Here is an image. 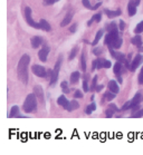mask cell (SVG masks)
Masks as SVG:
<instances>
[{
	"label": "cell",
	"mask_w": 143,
	"mask_h": 155,
	"mask_svg": "<svg viewBox=\"0 0 143 155\" xmlns=\"http://www.w3.org/2000/svg\"><path fill=\"white\" fill-rule=\"evenodd\" d=\"M96 83H97V76H95V77L93 78V83H92L91 91H94L95 88H96Z\"/></svg>",
	"instance_id": "obj_38"
},
{
	"label": "cell",
	"mask_w": 143,
	"mask_h": 155,
	"mask_svg": "<svg viewBox=\"0 0 143 155\" xmlns=\"http://www.w3.org/2000/svg\"><path fill=\"white\" fill-rule=\"evenodd\" d=\"M102 36H103V30L102 29H100L97 31V34H96V36H95V39H94V41L92 42V45L93 46H96L98 44V41H100V39L102 38Z\"/></svg>",
	"instance_id": "obj_21"
},
{
	"label": "cell",
	"mask_w": 143,
	"mask_h": 155,
	"mask_svg": "<svg viewBox=\"0 0 143 155\" xmlns=\"http://www.w3.org/2000/svg\"><path fill=\"white\" fill-rule=\"evenodd\" d=\"M57 103H58V105L63 106L64 108H66V109H67V107H68V105H70V102L67 101V98L65 96H60L58 99H57Z\"/></svg>",
	"instance_id": "obj_15"
},
{
	"label": "cell",
	"mask_w": 143,
	"mask_h": 155,
	"mask_svg": "<svg viewBox=\"0 0 143 155\" xmlns=\"http://www.w3.org/2000/svg\"><path fill=\"white\" fill-rule=\"evenodd\" d=\"M80 65H82V71H86V59H85V55H82L80 57Z\"/></svg>",
	"instance_id": "obj_27"
},
{
	"label": "cell",
	"mask_w": 143,
	"mask_h": 155,
	"mask_svg": "<svg viewBox=\"0 0 143 155\" xmlns=\"http://www.w3.org/2000/svg\"><path fill=\"white\" fill-rule=\"evenodd\" d=\"M133 45H135L136 47H142V37L139 36V34H136V36H134L131 40Z\"/></svg>",
	"instance_id": "obj_16"
},
{
	"label": "cell",
	"mask_w": 143,
	"mask_h": 155,
	"mask_svg": "<svg viewBox=\"0 0 143 155\" xmlns=\"http://www.w3.org/2000/svg\"><path fill=\"white\" fill-rule=\"evenodd\" d=\"M115 113V110H113L112 108H110L108 107L107 109H106V117H108V118H111L112 116H113V114Z\"/></svg>",
	"instance_id": "obj_32"
},
{
	"label": "cell",
	"mask_w": 143,
	"mask_h": 155,
	"mask_svg": "<svg viewBox=\"0 0 143 155\" xmlns=\"http://www.w3.org/2000/svg\"><path fill=\"white\" fill-rule=\"evenodd\" d=\"M102 51H103V49H102V48H100V47H98V48H94V49H93V53H94V55H96V56H97V55H101Z\"/></svg>",
	"instance_id": "obj_39"
},
{
	"label": "cell",
	"mask_w": 143,
	"mask_h": 155,
	"mask_svg": "<svg viewBox=\"0 0 143 155\" xmlns=\"http://www.w3.org/2000/svg\"><path fill=\"white\" fill-rule=\"evenodd\" d=\"M104 12L108 18H114V17H116V16H120V15H121V10H120V9H117L116 11H112V10H110V9H105Z\"/></svg>",
	"instance_id": "obj_17"
},
{
	"label": "cell",
	"mask_w": 143,
	"mask_h": 155,
	"mask_svg": "<svg viewBox=\"0 0 143 155\" xmlns=\"http://www.w3.org/2000/svg\"><path fill=\"white\" fill-rule=\"evenodd\" d=\"M43 44V39L42 37H38V36H35L34 38H32V48H38L40 45Z\"/></svg>",
	"instance_id": "obj_13"
},
{
	"label": "cell",
	"mask_w": 143,
	"mask_h": 155,
	"mask_svg": "<svg viewBox=\"0 0 143 155\" xmlns=\"http://www.w3.org/2000/svg\"><path fill=\"white\" fill-rule=\"evenodd\" d=\"M142 61H143V56H142V55H136L135 58L131 61V67H130V71H134L136 68L139 67L140 65L142 64Z\"/></svg>",
	"instance_id": "obj_6"
},
{
	"label": "cell",
	"mask_w": 143,
	"mask_h": 155,
	"mask_svg": "<svg viewBox=\"0 0 143 155\" xmlns=\"http://www.w3.org/2000/svg\"><path fill=\"white\" fill-rule=\"evenodd\" d=\"M77 51H78V47H77V46H76V47H74L73 49H72V51H70V56H68V59H70V60L74 59V58H75V56H76Z\"/></svg>",
	"instance_id": "obj_26"
},
{
	"label": "cell",
	"mask_w": 143,
	"mask_h": 155,
	"mask_svg": "<svg viewBox=\"0 0 143 155\" xmlns=\"http://www.w3.org/2000/svg\"><path fill=\"white\" fill-rule=\"evenodd\" d=\"M80 71H74V73H72V75H70V84H76L77 81H80Z\"/></svg>",
	"instance_id": "obj_18"
},
{
	"label": "cell",
	"mask_w": 143,
	"mask_h": 155,
	"mask_svg": "<svg viewBox=\"0 0 143 155\" xmlns=\"http://www.w3.org/2000/svg\"><path fill=\"white\" fill-rule=\"evenodd\" d=\"M83 89H84V92H88V91H90L87 86V79H86V77L84 78V81H83Z\"/></svg>",
	"instance_id": "obj_36"
},
{
	"label": "cell",
	"mask_w": 143,
	"mask_h": 155,
	"mask_svg": "<svg viewBox=\"0 0 143 155\" xmlns=\"http://www.w3.org/2000/svg\"><path fill=\"white\" fill-rule=\"evenodd\" d=\"M95 109H96V105H95L94 103H92L91 105L87 106V108H86V110H85V112H86V114H91L93 110H95Z\"/></svg>",
	"instance_id": "obj_30"
},
{
	"label": "cell",
	"mask_w": 143,
	"mask_h": 155,
	"mask_svg": "<svg viewBox=\"0 0 143 155\" xmlns=\"http://www.w3.org/2000/svg\"><path fill=\"white\" fill-rule=\"evenodd\" d=\"M83 5H84V7L88 8V9H91V10H95L94 6H92L91 2H90V0H83Z\"/></svg>",
	"instance_id": "obj_31"
},
{
	"label": "cell",
	"mask_w": 143,
	"mask_h": 155,
	"mask_svg": "<svg viewBox=\"0 0 143 155\" xmlns=\"http://www.w3.org/2000/svg\"><path fill=\"white\" fill-rule=\"evenodd\" d=\"M32 71L34 73V75L38 76V77L45 78L46 76H47V71H46V69L43 67V66H40V65H34V66L32 67Z\"/></svg>",
	"instance_id": "obj_5"
},
{
	"label": "cell",
	"mask_w": 143,
	"mask_h": 155,
	"mask_svg": "<svg viewBox=\"0 0 143 155\" xmlns=\"http://www.w3.org/2000/svg\"><path fill=\"white\" fill-rule=\"evenodd\" d=\"M60 87H62V89H63V92L65 93V94H68V93H70V89H68V83H67V81H63L62 85H60Z\"/></svg>",
	"instance_id": "obj_28"
},
{
	"label": "cell",
	"mask_w": 143,
	"mask_h": 155,
	"mask_svg": "<svg viewBox=\"0 0 143 155\" xmlns=\"http://www.w3.org/2000/svg\"><path fill=\"white\" fill-rule=\"evenodd\" d=\"M136 14V6L133 2H130L129 4V15L132 17Z\"/></svg>",
	"instance_id": "obj_24"
},
{
	"label": "cell",
	"mask_w": 143,
	"mask_h": 155,
	"mask_svg": "<svg viewBox=\"0 0 143 155\" xmlns=\"http://www.w3.org/2000/svg\"><path fill=\"white\" fill-rule=\"evenodd\" d=\"M30 63V58L28 55H22L18 63L17 66V73L18 78L21 81L22 84H27L28 83V65Z\"/></svg>",
	"instance_id": "obj_1"
},
{
	"label": "cell",
	"mask_w": 143,
	"mask_h": 155,
	"mask_svg": "<svg viewBox=\"0 0 143 155\" xmlns=\"http://www.w3.org/2000/svg\"><path fill=\"white\" fill-rule=\"evenodd\" d=\"M101 68H104V59H101V58H97L93 61V65H92V69H101Z\"/></svg>",
	"instance_id": "obj_10"
},
{
	"label": "cell",
	"mask_w": 143,
	"mask_h": 155,
	"mask_svg": "<svg viewBox=\"0 0 143 155\" xmlns=\"http://www.w3.org/2000/svg\"><path fill=\"white\" fill-rule=\"evenodd\" d=\"M122 69H123L122 63H121V61H117V63H115L113 71H114V74H115L117 77H120V76H121V74H122Z\"/></svg>",
	"instance_id": "obj_14"
},
{
	"label": "cell",
	"mask_w": 143,
	"mask_h": 155,
	"mask_svg": "<svg viewBox=\"0 0 143 155\" xmlns=\"http://www.w3.org/2000/svg\"><path fill=\"white\" fill-rule=\"evenodd\" d=\"M107 87H108V89H110L111 92L114 93V94H117V93L120 92L119 85H117V83H116L115 81H108Z\"/></svg>",
	"instance_id": "obj_9"
},
{
	"label": "cell",
	"mask_w": 143,
	"mask_h": 155,
	"mask_svg": "<svg viewBox=\"0 0 143 155\" xmlns=\"http://www.w3.org/2000/svg\"><path fill=\"white\" fill-rule=\"evenodd\" d=\"M34 94L36 95V97L40 101V103H45V99H44V89L42 88V86H39V85H37V86H35L34 87Z\"/></svg>",
	"instance_id": "obj_7"
},
{
	"label": "cell",
	"mask_w": 143,
	"mask_h": 155,
	"mask_svg": "<svg viewBox=\"0 0 143 155\" xmlns=\"http://www.w3.org/2000/svg\"><path fill=\"white\" fill-rule=\"evenodd\" d=\"M19 114V108L18 106H12L10 109V113H9V117H17V115Z\"/></svg>",
	"instance_id": "obj_23"
},
{
	"label": "cell",
	"mask_w": 143,
	"mask_h": 155,
	"mask_svg": "<svg viewBox=\"0 0 143 155\" xmlns=\"http://www.w3.org/2000/svg\"><path fill=\"white\" fill-rule=\"evenodd\" d=\"M36 107H37V97L35 94H29L25 99L22 109L26 113H32L36 110Z\"/></svg>",
	"instance_id": "obj_2"
},
{
	"label": "cell",
	"mask_w": 143,
	"mask_h": 155,
	"mask_svg": "<svg viewBox=\"0 0 143 155\" xmlns=\"http://www.w3.org/2000/svg\"><path fill=\"white\" fill-rule=\"evenodd\" d=\"M120 29H121V30H124V29H125V24H124L123 20L120 21Z\"/></svg>",
	"instance_id": "obj_43"
},
{
	"label": "cell",
	"mask_w": 143,
	"mask_h": 155,
	"mask_svg": "<svg viewBox=\"0 0 143 155\" xmlns=\"http://www.w3.org/2000/svg\"><path fill=\"white\" fill-rule=\"evenodd\" d=\"M142 116H143V109H140L139 112L132 114V117H134V118H139V117H142Z\"/></svg>",
	"instance_id": "obj_33"
},
{
	"label": "cell",
	"mask_w": 143,
	"mask_h": 155,
	"mask_svg": "<svg viewBox=\"0 0 143 155\" xmlns=\"http://www.w3.org/2000/svg\"><path fill=\"white\" fill-rule=\"evenodd\" d=\"M141 51L143 53V47H141Z\"/></svg>",
	"instance_id": "obj_46"
},
{
	"label": "cell",
	"mask_w": 143,
	"mask_h": 155,
	"mask_svg": "<svg viewBox=\"0 0 143 155\" xmlns=\"http://www.w3.org/2000/svg\"><path fill=\"white\" fill-rule=\"evenodd\" d=\"M83 93L80 92V91H76V92L74 93V98H83Z\"/></svg>",
	"instance_id": "obj_35"
},
{
	"label": "cell",
	"mask_w": 143,
	"mask_h": 155,
	"mask_svg": "<svg viewBox=\"0 0 143 155\" xmlns=\"http://www.w3.org/2000/svg\"><path fill=\"white\" fill-rule=\"evenodd\" d=\"M115 95H116V94H114L113 92H111V91H110V92H106L104 94V98L106 99V101H112V99L115 98Z\"/></svg>",
	"instance_id": "obj_25"
},
{
	"label": "cell",
	"mask_w": 143,
	"mask_h": 155,
	"mask_svg": "<svg viewBox=\"0 0 143 155\" xmlns=\"http://www.w3.org/2000/svg\"><path fill=\"white\" fill-rule=\"evenodd\" d=\"M141 101H142V96L140 95V94H136L134 97H133L131 101H129L130 102V106H131V108H133V107H135V106H138L141 103Z\"/></svg>",
	"instance_id": "obj_11"
},
{
	"label": "cell",
	"mask_w": 143,
	"mask_h": 155,
	"mask_svg": "<svg viewBox=\"0 0 143 155\" xmlns=\"http://www.w3.org/2000/svg\"><path fill=\"white\" fill-rule=\"evenodd\" d=\"M25 19L27 21V24L29 26H32L34 28L36 29H40V26H39V22H35V20L32 18V9L29 7H26L25 8Z\"/></svg>",
	"instance_id": "obj_4"
},
{
	"label": "cell",
	"mask_w": 143,
	"mask_h": 155,
	"mask_svg": "<svg viewBox=\"0 0 143 155\" xmlns=\"http://www.w3.org/2000/svg\"><path fill=\"white\" fill-rule=\"evenodd\" d=\"M78 107H80L78 103H77L76 101H72V102H70V105H68V107H67V110H68V112H72V110L77 109Z\"/></svg>",
	"instance_id": "obj_20"
},
{
	"label": "cell",
	"mask_w": 143,
	"mask_h": 155,
	"mask_svg": "<svg viewBox=\"0 0 143 155\" xmlns=\"http://www.w3.org/2000/svg\"><path fill=\"white\" fill-rule=\"evenodd\" d=\"M102 88H103V85H100V86H96V88H95V91H96V92H101Z\"/></svg>",
	"instance_id": "obj_45"
},
{
	"label": "cell",
	"mask_w": 143,
	"mask_h": 155,
	"mask_svg": "<svg viewBox=\"0 0 143 155\" xmlns=\"http://www.w3.org/2000/svg\"><path fill=\"white\" fill-rule=\"evenodd\" d=\"M134 32H135V34H141V32H143V21H141L139 25L136 26L135 29H134Z\"/></svg>",
	"instance_id": "obj_29"
},
{
	"label": "cell",
	"mask_w": 143,
	"mask_h": 155,
	"mask_svg": "<svg viewBox=\"0 0 143 155\" xmlns=\"http://www.w3.org/2000/svg\"><path fill=\"white\" fill-rule=\"evenodd\" d=\"M112 66V64H111V61L110 60H106V59H104V68H110Z\"/></svg>",
	"instance_id": "obj_41"
},
{
	"label": "cell",
	"mask_w": 143,
	"mask_h": 155,
	"mask_svg": "<svg viewBox=\"0 0 143 155\" xmlns=\"http://www.w3.org/2000/svg\"><path fill=\"white\" fill-rule=\"evenodd\" d=\"M60 65H62V57L58 58V60H57V63H56V65H55V67H54V69H53V71H52V75H50V81H49V85H50V86H55L57 81H58Z\"/></svg>",
	"instance_id": "obj_3"
},
{
	"label": "cell",
	"mask_w": 143,
	"mask_h": 155,
	"mask_svg": "<svg viewBox=\"0 0 143 155\" xmlns=\"http://www.w3.org/2000/svg\"><path fill=\"white\" fill-rule=\"evenodd\" d=\"M72 18H73V11H70V12H68V14L64 17L63 21H62V24H60V26H62V27H65V26L70 25Z\"/></svg>",
	"instance_id": "obj_12"
},
{
	"label": "cell",
	"mask_w": 143,
	"mask_h": 155,
	"mask_svg": "<svg viewBox=\"0 0 143 155\" xmlns=\"http://www.w3.org/2000/svg\"><path fill=\"white\" fill-rule=\"evenodd\" d=\"M108 107H110V108H112L113 109V110H119V108H117V107H116V105H114V104H110V105H108Z\"/></svg>",
	"instance_id": "obj_44"
},
{
	"label": "cell",
	"mask_w": 143,
	"mask_h": 155,
	"mask_svg": "<svg viewBox=\"0 0 143 155\" xmlns=\"http://www.w3.org/2000/svg\"><path fill=\"white\" fill-rule=\"evenodd\" d=\"M48 54H49V47L48 46H44V48H43V49L38 53L39 59L45 63L46 60H47V56H48Z\"/></svg>",
	"instance_id": "obj_8"
},
{
	"label": "cell",
	"mask_w": 143,
	"mask_h": 155,
	"mask_svg": "<svg viewBox=\"0 0 143 155\" xmlns=\"http://www.w3.org/2000/svg\"><path fill=\"white\" fill-rule=\"evenodd\" d=\"M39 26H40V29L45 30V31H49L50 30V25L45 20V19H42L39 21Z\"/></svg>",
	"instance_id": "obj_19"
},
{
	"label": "cell",
	"mask_w": 143,
	"mask_h": 155,
	"mask_svg": "<svg viewBox=\"0 0 143 155\" xmlns=\"http://www.w3.org/2000/svg\"><path fill=\"white\" fill-rule=\"evenodd\" d=\"M117 27H116L115 22H112V24H110V25L106 27V29H107V31H111V30H113V29H116Z\"/></svg>",
	"instance_id": "obj_37"
},
{
	"label": "cell",
	"mask_w": 143,
	"mask_h": 155,
	"mask_svg": "<svg viewBox=\"0 0 143 155\" xmlns=\"http://www.w3.org/2000/svg\"><path fill=\"white\" fill-rule=\"evenodd\" d=\"M76 29H77V25H76V24H74V25L70 26V32H75V31H76Z\"/></svg>",
	"instance_id": "obj_42"
},
{
	"label": "cell",
	"mask_w": 143,
	"mask_h": 155,
	"mask_svg": "<svg viewBox=\"0 0 143 155\" xmlns=\"http://www.w3.org/2000/svg\"><path fill=\"white\" fill-rule=\"evenodd\" d=\"M139 84L140 85L143 84V67H142V69H141V73H140V75H139Z\"/></svg>",
	"instance_id": "obj_40"
},
{
	"label": "cell",
	"mask_w": 143,
	"mask_h": 155,
	"mask_svg": "<svg viewBox=\"0 0 143 155\" xmlns=\"http://www.w3.org/2000/svg\"><path fill=\"white\" fill-rule=\"evenodd\" d=\"M101 18H102V15L101 14H97V15H94L93 17L91 18V20L87 22V26H91L94 21H96V22H100L101 21Z\"/></svg>",
	"instance_id": "obj_22"
},
{
	"label": "cell",
	"mask_w": 143,
	"mask_h": 155,
	"mask_svg": "<svg viewBox=\"0 0 143 155\" xmlns=\"http://www.w3.org/2000/svg\"><path fill=\"white\" fill-rule=\"evenodd\" d=\"M57 1H60V0H43V4L45 5V6H48V5L55 4Z\"/></svg>",
	"instance_id": "obj_34"
}]
</instances>
